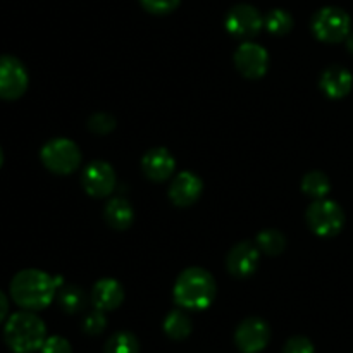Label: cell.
Here are the masks:
<instances>
[{
	"instance_id": "cell-4",
	"label": "cell",
	"mask_w": 353,
	"mask_h": 353,
	"mask_svg": "<svg viewBox=\"0 0 353 353\" xmlns=\"http://www.w3.org/2000/svg\"><path fill=\"white\" fill-rule=\"evenodd\" d=\"M45 168L59 176L72 174L81 165V150L69 138H54L47 141L40 152Z\"/></svg>"
},
{
	"instance_id": "cell-27",
	"label": "cell",
	"mask_w": 353,
	"mask_h": 353,
	"mask_svg": "<svg viewBox=\"0 0 353 353\" xmlns=\"http://www.w3.org/2000/svg\"><path fill=\"white\" fill-rule=\"evenodd\" d=\"M283 353H316V347L307 336H292L283 347Z\"/></svg>"
},
{
	"instance_id": "cell-19",
	"label": "cell",
	"mask_w": 353,
	"mask_h": 353,
	"mask_svg": "<svg viewBox=\"0 0 353 353\" xmlns=\"http://www.w3.org/2000/svg\"><path fill=\"white\" fill-rule=\"evenodd\" d=\"M57 302L59 307H61L65 314H78L85 309L86 295L79 286L64 285L59 290Z\"/></svg>"
},
{
	"instance_id": "cell-25",
	"label": "cell",
	"mask_w": 353,
	"mask_h": 353,
	"mask_svg": "<svg viewBox=\"0 0 353 353\" xmlns=\"http://www.w3.org/2000/svg\"><path fill=\"white\" fill-rule=\"evenodd\" d=\"M105 327H107L105 312H102V310L99 309L90 312L88 316L85 317V321H83V331H85L88 336H99V334H102L103 331H105Z\"/></svg>"
},
{
	"instance_id": "cell-17",
	"label": "cell",
	"mask_w": 353,
	"mask_h": 353,
	"mask_svg": "<svg viewBox=\"0 0 353 353\" xmlns=\"http://www.w3.org/2000/svg\"><path fill=\"white\" fill-rule=\"evenodd\" d=\"M103 217H105L107 224L116 231H124L133 224L134 221V210L131 203L126 199L109 200L103 207Z\"/></svg>"
},
{
	"instance_id": "cell-7",
	"label": "cell",
	"mask_w": 353,
	"mask_h": 353,
	"mask_svg": "<svg viewBox=\"0 0 353 353\" xmlns=\"http://www.w3.org/2000/svg\"><path fill=\"white\" fill-rule=\"evenodd\" d=\"M28 71L23 62L12 55H0V99L17 100L26 93Z\"/></svg>"
},
{
	"instance_id": "cell-20",
	"label": "cell",
	"mask_w": 353,
	"mask_h": 353,
	"mask_svg": "<svg viewBox=\"0 0 353 353\" xmlns=\"http://www.w3.org/2000/svg\"><path fill=\"white\" fill-rule=\"evenodd\" d=\"M302 192L314 200L326 199L331 192V181L324 172L310 171L302 179Z\"/></svg>"
},
{
	"instance_id": "cell-11",
	"label": "cell",
	"mask_w": 353,
	"mask_h": 353,
	"mask_svg": "<svg viewBox=\"0 0 353 353\" xmlns=\"http://www.w3.org/2000/svg\"><path fill=\"white\" fill-rule=\"evenodd\" d=\"M234 65L247 79H259L268 72L269 54L255 41H243L234 52Z\"/></svg>"
},
{
	"instance_id": "cell-23",
	"label": "cell",
	"mask_w": 353,
	"mask_h": 353,
	"mask_svg": "<svg viewBox=\"0 0 353 353\" xmlns=\"http://www.w3.org/2000/svg\"><path fill=\"white\" fill-rule=\"evenodd\" d=\"M255 243L265 255H279L286 248V238L278 230H264L257 234Z\"/></svg>"
},
{
	"instance_id": "cell-16",
	"label": "cell",
	"mask_w": 353,
	"mask_h": 353,
	"mask_svg": "<svg viewBox=\"0 0 353 353\" xmlns=\"http://www.w3.org/2000/svg\"><path fill=\"white\" fill-rule=\"evenodd\" d=\"M319 86L324 95L330 97V99L340 100L352 92L353 76L348 69L341 68V65H330L321 74Z\"/></svg>"
},
{
	"instance_id": "cell-6",
	"label": "cell",
	"mask_w": 353,
	"mask_h": 353,
	"mask_svg": "<svg viewBox=\"0 0 353 353\" xmlns=\"http://www.w3.org/2000/svg\"><path fill=\"white\" fill-rule=\"evenodd\" d=\"M312 31L321 41L340 43L352 33V19L340 7H323L314 14Z\"/></svg>"
},
{
	"instance_id": "cell-9",
	"label": "cell",
	"mask_w": 353,
	"mask_h": 353,
	"mask_svg": "<svg viewBox=\"0 0 353 353\" xmlns=\"http://www.w3.org/2000/svg\"><path fill=\"white\" fill-rule=\"evenodd\" d=\"M264 26V16L250 3H238L226 14V30L233 37L248 40L261 33Z\"/></svg>"
},
{
	"instance_id": "cell-14",
	"label": "cell",
	"mask_w": 353,
	"mask_h": 353,
	"mask_svg": "<svg viewBox=\"0 0 353 353\" xmlns=\"http://www.w3.org/2000/svg\"><path fill=\"white\" fill-rule=\"evenodd\" d=\"M141 169H143L145 176L152 181H165L174 174V155L164 147L150 148L148 152H145L143 159H141Z\"/></svg>"
},
{
	"instance_id": "cell-8",
	"label": "cell",
	"mask_w": 353,
	"mask_h": 353,
	"mask_svg": "<svg viewBox=\"0 0 353 353\" xmlns=\"http://www.w3.org/2000/svg\"><path fill=\"white\" fill-rule=\"evenodd\" d=\"M271 341V326L261 317H247L234 331V345L241 353H261Z\"/></svg>"
},
{
	"instance_id": "cell-2",
	"label": "cell",
	"mask_w": 353,
	"mask_h": 353,
	"mask_svg": "<svg viewBox=\"0 0 353 353\" xmlns=\"http://www.w3.org/2000/svg\"><path fill=\"white\" fill-rule=\"evenodd\" d=\"M216 292V279L209 271L202 268H188L176 279L172 295L181 309L199 312L212 305Z\"/></svg>"
},
{
	"instance_id": "cell-22",
	"label": "cell",
	"mask_w": 353,
	"mask_h": 353,
	"mask_svg": "<svg viewBox=\"0 0 353 353\" xmlns=\"http://www.w3.org/2000/svg\"><path fill=\"white\" fill-rule=\"evenodd\" d=\"M264 26L276 37L290 33L293 28V16L285 9H272L264 16Z\"/></svg>"
},
{
	"instance_id": "cell-18",
	"label": "cell",
	"mask_w": 353,
	"mask_h": 353,
	"mask_svg": "<svg viewBox=\"0 0 353 353\" xmlns=\"http://www.w3.org/2000/svg\"><path fill=\"white\" fill-rule=\"evenodd\" d=\"M164 333L165 336L171 338L174 341H183L192 334L193 331V323H192V317L185 312V310H171V312L165 316L164 324Z\"/></svg>"
},
{
	"instance_id": "cell-1",
	"label": "cell",
	"mask_w": 353,
	"mask_h": 353,
	"mask_svg": "<svg viewBox=\"0 0 353 353\" xmlns=\"http://www.w3.org/2000/svg\"><path fill=\"white\" fill-rule=\"evenodd\" d=\"M61 285L62 278H52L40 269H24L10 281V296L21 309L37 312L50 305Z\"/></svg>"
},
{
	"instance_id": "cell-12",
	"label": "cell",
	"mask_w": 353,
	"mask_h": 353,
	"mask_svg": "<svg viewBox=\"0 0 353 353\" xmlns=\"http://www.w3.org/2000/svg\"><path fill=\"white\" fill-rule=\"evenodd\" d=\"M261 262V250L257 243L252 241H241L234 245L226 257V268L234 278H248L254 274Z\"/></svg>"
},
{
	"instance_id": "cell-29",
	"label": "cell",
	"mask_w": 353,
	"mask_h": 353,
	"mask_svg": "<svg viewBox=\"0 0 353 353\" xmlns=\"http://www.w3.org/2000/svg\"><path fill=\"white\" fill-rule=\"evenodd\" d=\"M7 314H9V300H7L6 293L0 290V324L6 321Z\"/></svg>"
},
{
	"instance_id": "cell-15",
	"label": "cell",
	"mask_w": 353,
	"mask_h": 353,
	"mask_svg": "<svg viewBox=\"0 0 353 353\" xmlns=\"http://www.w3.org/2000/svg\"><path fill=\"white\" fill-rule=\"evenodd\" d=\"M92 302L102 312H112L124 302V288L117 279L102 278L93 285Z\"/></svg>"
},
{
	"instance_id": "cell-26",
	"label": "cell",
	"mask_w": 353,
	"mask_h": 353,
	"mask_svg": "<svg viewBox=\"0 0 353 353\" xmlns=\"http://www.w3.org/2000/svg\"><path fill=\"white\" fill-rule=\"evenodd\" d=\"M181 0H140L141 7L147 12L155 14V16H164V14H171L176 7L179 6Z\"/></svg>"
},
{
	"instance_id": "cell-3",
	"label": "cell",
	"mask_w": 353,
	"mask_h": 353,
	"mask_svg": "<svg viewBox=\"0 0 353 353\" xmlns=\"http://www.w3.org/2000/svg\"><path fill=\"white\" fill-rule=\"evenodd\" d=\"M3 340L9 350L14 353L40 352L47 340V326L31 310L16 312L7 319Z\"/></svg>"
},
{
	"instance_id": "cell-21",
	"label": "cell",
	"mask_w": 353,
	"mask_h": 353,
	"mask_svg": "<svg viewBox=\"0 0 353 353\" xmlns=\"http://www.w3.org/2000/svg\"><path fill=\"white\" fill-rule=\"evenodd\" d=\"M103 353H140V341L131 331H117L105 341Z\"/></svg>"
},
{
	"instance_id": "cell-13",
	"label": "cell",
	"mask_w": 353,
	"mask_h": 353,
	"mask_svg": "<svg viewBox=\"0 0 353 353\" xmlns=\"http://www.w3.org/2000/svg\"><path fill=\"white\" fill-rule=\"evenodd\" d=\"M203 190V183L195 172L183 171L172 179L169 186V199L178 207H190L200 199Z\"/></svg>"
},
{
	"instance_id": "cell-28",
	"label": "cell",
	"mask_w": 353,
	"mask_h": 353,
	"mask_svg": "<svg viewBox=\"0 0 353 353\" xmlns=\"http://www.w3.org/2000/svg\"><path fill=\"white\" fill-rule=\"evenodd\" d=\"M40 353H72V347L65 338L62 336H47Z\"/></svg>"
},
{
	"instance_id": "cell-30",
	"label": "cell",
	"mask_w": 353,
	"mask_h": 353,
	"mask_svg": "<svg viewBox=\"0 0 353 353\" xmlns=\"http://www.w3.org/2000/svg\"><path fill=\"white\" fill-rule=\"evenodd\" d=\"M345 41H347V48H348V52H350V54L353 55V33L348 34V38H347V40H345Z\"/></svg>"
},
{
	"instance_id": "cell-31",
	"label": "cell",
	"mask_w": 353,
	"mask_h": 353,
	"mask_svg": "<svg viewBox=\"0 0 353 353\" xmlns=\"http://www.w3.org/2000/svg\"><path fill=\"white\" fill-rule=\"evenodd\" d=\"M2 164H3V152L2 148H0V168H2Z\"/></svg>"
},
{
	"instance_id": "cell-5",
	"label": "cell",
	"mask_w": 353,
	"mask_h": 353,
	"mask_svg": "<svg viewBox=\"0 0 353 353\" xmlns=\"http://www.w3.org/2000/svg\"><path fill=\"white\" fill-rule=\"evenodd\" d=\"M307 224L317 236H336L345 226V212L336 202L327 199L314 200L307 209Z\"/></svg>"
},
{
	"instance_id": "cell-24",
	"label": "cell",
	"mask_w": 353,
	"mask_h": 353,
	"mask_svg": "<svg viewBox=\"0 0 353 353\" xmlns=\"http://www.w3.org/2000/svg\"><path fill=\"white\" fill-rule=\"evenodd\" d=\"M116 128V117L107 112H97L88 119V130L95 134H109Z\"/></svg>"
},
{
	"instance_id": "cell-10",
	"label": "cell",
	"mask_w": 353,
	"mask_h": 353,
	"mask_svg": "<svg viewBox=\"0 0 353 353\" xmlns=\"http://www.w3.org/2000/svg\"><path fill=\"white\" fill-rule=\"evenodd\" d=\"M81 185L90 196H109L116 188V171L109 162L93 161L83 169Z\"/></svg>"
}]
</instances>
